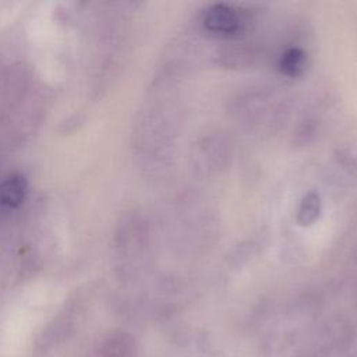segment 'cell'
<instances>
[{"instance_id": "6da1fadb", "label": "cell", "mask_w": 357, "mask_h": 357, "mask_svg": "<svg viewBox=\"0 0 357 357\" xmlns=\"http://www.w3.org/2000/svg\"><path fill=\"white\" fill-rule=\"evenodd\" d=\"M204 24L211 32L233 33L240 25V18L230 7L215 6L205 14Z\"/></svg>"}, {"instance_id": "7a4b0ae2", "label": "cell", "mask_w": 357, "mask_h": 357, "mask_svg": "<svg viewBox=\"0 0 357 357\" xmlns=\"http://www.w3.org/2000/svg\"><path fill=\"white\" fill-rule=\"evenodd\" d=\"M26 181L21 174H13L0 184V202L8 208H17L24 202Z\"/></svg>"}, {"instance_id": "3957f363", "label": "cell", "mask_w": 357, "mask_h": 357, "mask_svg": "<svg viewBox=\"0 0 357 357\" xmlns=\"http://www.w3.org/2000/svg\"><path fill=\"white\" fill-rule=\"evenodd\" d=\"M303 66H304V54L300 50L291 49L286 54H283L282 67H283V71H286L287 74H297L298 70L303 68Z\"/></svg>"}, {"instance_id": "277c9868", "label": "cell", "mask_w": 357, "mask_h": 357, "mask_svg": "<svg viewBox=\"0 0 357 357\" xmlns=\"http://www.w3.org/2000/svg\"><path fill=\"white\" fill-rule=\"evenodd\" d=\"M319 199L317 197L311 198V197H307L301 209H300V215H304V218L301 219L303 223H310L312 222L317 215H318V211H319Z\"/></svg>"}]
</instances>
